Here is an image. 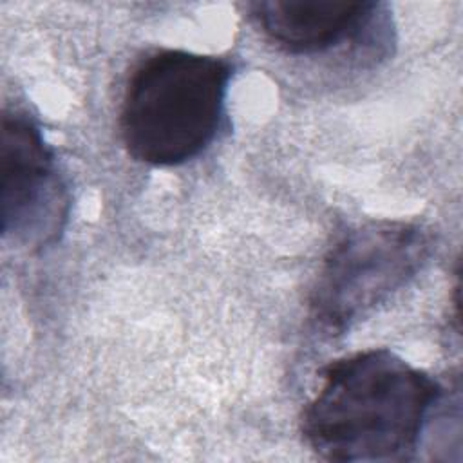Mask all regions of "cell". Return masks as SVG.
I'll use <instances>...</instances> for the list:
<instances>
[{
	"instance_id": "2",
	"label": "cell",
	"mask_w": 463,
	"mask_h": 463,
	"mask_svg": "<svg viewBox=\"0 0 463 463\" xmlns=\"http://www.w3.org/2000/svg\"><path fill=\"white\" fill-rule=\"evenodd\" d=\"M233 67L228 60L159 49L132 71L121 103V139L130 157L177 166L215 137Z\"/></svg>"
},
{
	"instance_id": "1",
	"label": "cell",
	"mask_w": 463,
	"mask_h": 463,
	"mask_svg": "<svg viewBox=\"0 0 463 463\" xmlns=\"http://www.w3.org/2000/svg\"><path fill=\"white\" fill-rule=\"evenodd\" d=\"M439 383L389 349H365L324 367L300 432L326 461L411 459Z\"/></svg>"
},
{
	"instance_id": "4",
	"label": "cell",
	"mask_w": 463,
	"mask_h": 463,
	"mask_svg": "<svg viewBox=\"0 0 463 463\" xmlns=\"http://www.w3.org/2000/svg\"><path fill=\"white\" fill-rule=\"evenodd\" d=\"M0 174L2 233L24 244L54 239L67 215V194L52 150L25 114L2 116Z\"/></svg>"
},
{
	"instance_id": "3",
	"label": "cell",
	"mask_w": 463,
	"mask_h": 463,
	"mask_svg": "<svg viewBox=\"0 0 463 463\" xmlns=\"http://www.w3.org/2000/svg\"><path fill=\"white\" fill-rule=\"evenodd\" d=\"M430 235L403 221H371L345 232L324 257L309 297L313 322L342 335L405 286L430 255Z\"/></svg>"
},
{
	"instance_id": "5",
	"label": "cell",
	"mask_w": 463,
	"mask_h": 463,
	"mask_svg": "<svg viewBox=\"0 0 463 463\" xmlns=\"http://www.w3.org/2000/svg\"><path fill=\"white\" fill-rule=\"evenodd\" d=\"M367 0H271L248 5L262 34L293 54L320 52L356 34L373 16Z\"/></svg>"
}]
</instances>
